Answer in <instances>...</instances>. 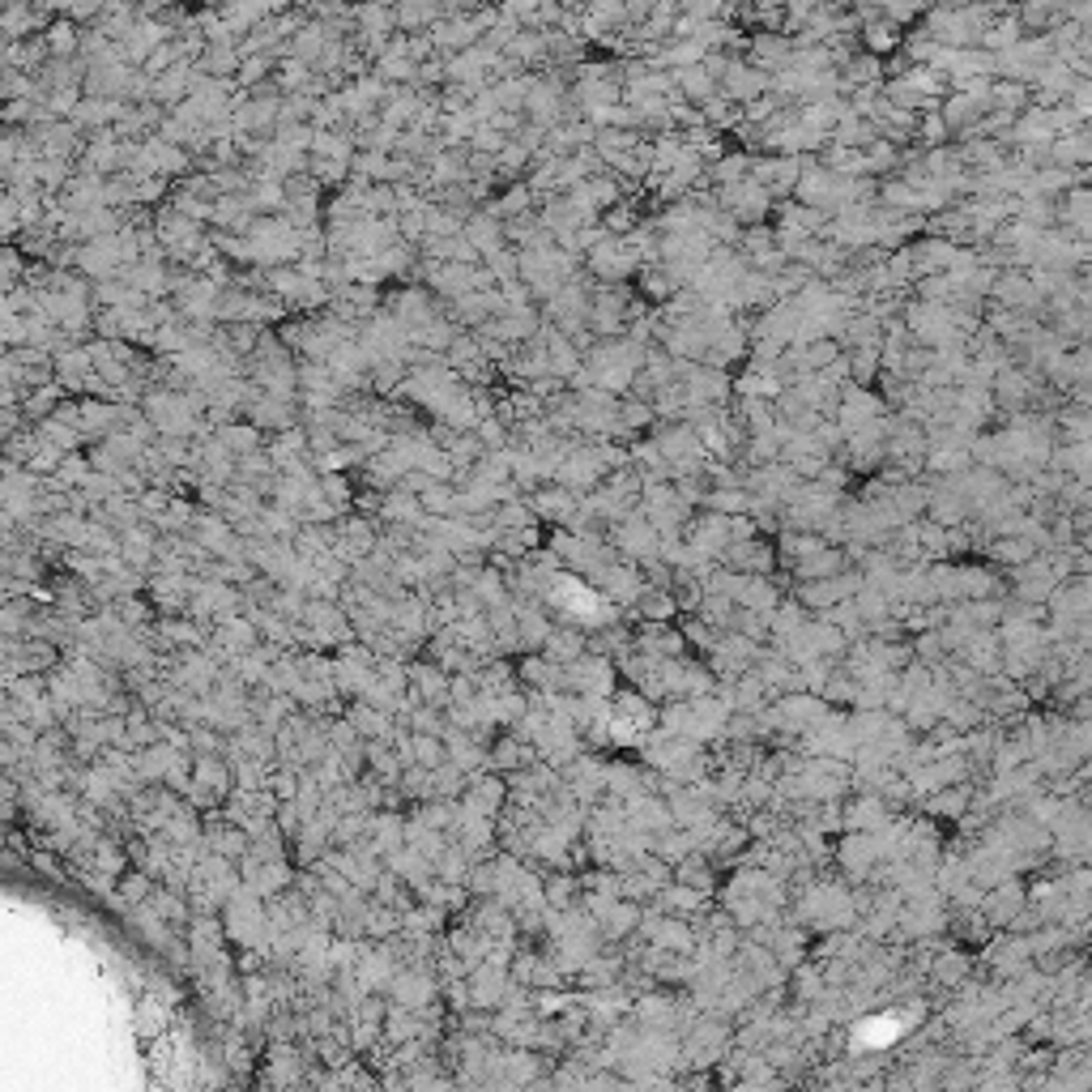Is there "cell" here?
<instances>
[{
  "label": "cell",
  "mask_w": 1092,
  "mask_h": 1092,
  "mask_svg": "<svg viewBox=\"0 0 1092 1092\" xmlns=\"http://www.w3.org/2000/svg\"><path fill=\"white\" fill-rule=\"evenodd\" d=\"M432 998H436V981L427 977V973H398L393 977V1002L398 1007H415V1011H427L432 1007Z\"/></svg>",
  "instance_id": "1"
},
{
  "label": "cell",
  "mask_w": 1092,
  "mask_h": 1092,
  "mask_svg": "<svg viewBox=\"0 0 1092 1092\" xmlns=\"http://www.w3.org/2000/svg\"><path fill=\"white\" fill-rule=\"evenodd\" d=\"M598 930H602V939H623V935H632L636 922H640V909L632 901H611L602 913H598Z\"/></svg>",
  "instance_id": "2"
},
{
  "label": "cell",
  "mask_w": 1092,
  "mask_h": 1092,
  "mask_svg": "<svg viewBox=\"0 0 1092 1092\" xmlns=\"http://www.w3.org/2000/svg\"><path fill=\"white\" fill-rule=\"evenodd\" d=\"M794 572L802 581H828V577H840V572H845V555L832 551V547H819L815 555H807V560H798Z\"/></svg>",
  "instance_id": "3"
},
{
  "label": "cell",
  "mask_w": 1092,
  "mask_h": 1092,
  "mask_svg": "<svg viewBox=\"0 0 1092 1092\" xmlns=\"http://www.w3.org/2000/svg\"><path fill=\"white\" fill-rule=\"evenodd\" d=\"M875 840L867 832H857V836H845L840 840V863H845V871L853 875V880H863V875L875 867Z\"/></svg>",
  "instance_id": "4"
},
{
  "label": "cell",
  "mask_w": 1092,
  "mask_h": 1092,
  "mask_svg": "<svg viewBox=\"0 0 1092 1092\" xmlns=\"http://www.w3.org/2000/svg\"><path fill=\"white\" fill-rule=\"evenodd\" d=\"M474 790H470V811H478V815H495L499 811V802L508 798V790H504V781L499 777H482V781H470Z\"/></svg>",
  "instance_id": "5"
},
{
  "label": "cell",
  "mask_w": 1092,
  "mask_h": 1092,
  "mask_svg": "<svg viewBox=\"0 0 1092 1092\" xmlns=\"http://www.w3.org/2000/svg\"><path fill=\"white\" fill-rule=\"evenodd\" d=\"M542 653H547V661H560V666H572V661H577V657L585 653V636H581V632H555V636H547Z\"/></svg>",
  "instance_id": "6"
},
{
  "label": "cell",
  "mask_w": 1092,
  "mask_h": 1092,
  "mask_svg": "<svg viewBox=\"0 0 1092 1092\" xmlns=\"http://www.w3.org/2000/svg\"><path fill=\"white\" fill-rule=\"evenodd\" d=\"M423 1033V1011H415V1007H398L388 1016V1029H384V1037L393 1046H402V1042H415V1037Z\"/></svg>",
  "instance_id": "7"
},
{
  "label": "cell",
  "mask_w": 1092,
  "mask_h": 1092,
  "mask_svg": "<svg viewBox=\"0 0 1092 1092\" xmlns=\"http://www.w3.org/2000/svg\"><path fill=\"white\" fill-rule=\"evenodd\" d=\"M1020 34H1025V26H1020V17H1016V13H1007V17H998V22H990V26H986V34H981V43L994 47V51H1007V47H1016V43H1020Z\"/></svg>",
  "instance_id": "8"
},
{
  "label": "cell",
  "mask_w": 1092,
  "mask_h": 1092,
  "mask_svg": "<svg viewBox=\"0 0 1092 1092\" xmlns=\"http://www.w3.org/2000/svg\"><path fill=\"white\" fill-rule=\"evenodd\" d=\"M845 815H849V828H853V832H871V828H880V823L888 819V811H884L875 798H857V802H849Z\"/></svg>",
  "instance_id": "9"
},
{
  "label": "cell",
  "mask_w": 1092,
  "mask_h": 1092,
  "mask_svg": "<svg viewBox=\"0 0 1092 1092\" xmlns=\"http://www.w3.org/2000/svg\"><path fill=\"white\" fill-rule=\"evenodd\" d=\"M674 880L678 884H687V888H700V892H709L713 888V871H709V863L700 853H687L683 863L674 867Z\"/></svg>",
  "instance_id": "10"
},
{
  "label": "cell",
  "mask_w": 1092,
  "mask_h": 1092,
  "mask_svg": "<svg viewBox=\"0 0 1092 1092\" xmlns=\"http://www.w3.org/2000/svg\"><path fill=\"white\" fill-rule=\"evenodd\" d=\"M935 981H943V986H956V981H964V973H969V956H960V952H943L935 960Z\"/></svg>",
  "instance_id": "11"
},
{
  "label": "cell",
  "mask_w": 1092,
  "mask_h": 1092,
  "mask_svg": "<svg viewBox=\"0 0 1092 1092\" xmlns=\"http://www.w3.org/2000/svg\"><path fill=\"white\" fill-rule=\"evenodd\" d=\"M990 560H998V564H1029L1033 560V547H1029L1025 533H1020V538H1002V542L990 547Z\"/></svg>",
  "instance_id": "12"
},
{
  "label": "cell",
  "mask_w": 1092,
  "mask_h": 1092,
  "mask_svg": "<svg viewBox=\"0 0 1092 1092\" xmlns=\"http://www.w3.org/2000/svg\"><path fill=\"white\" fill-rule=\"evenodd\" d=\"M150 897H154V880H150L146 871H141V875H124V880H120V901L124 905H141V901H150Z\"/></svg>",
  "instance_id": "13"
},
{
  "label": "cell",
  "mask_w": 1092,
  "mask_h": 1092,
  "mask_svg": "<svg viewBox=\"0 0 1092 1092\" xmlns=\"http://www.w3.org/2000/svg\"><path fill=\"white\" fill-rule=\"evenodd\" d=\"M137 1020H141V1037H154V1033H163V1025H167V1007H158L154 1002V994H146L141 998V1007H137Z\"/></svg>",
  "instance_id": "14"
},
{
  "label": "cell",
  "mask_w": 1092,
  "mask_h": 1092,
  "mask_svg": "<svg viewBox=\"0 0 1092 1092\" xmlns=\"http://www.w3.org/2000/svg\"><path fill=\"white\" fill-rule=\"evenodd\" d=\"M709 508H713V512H726V516H739V512L751 508V495H747V491H734V487L713 491V495H709Z\"/></svg>",
  "instance_id": "15"
},
{
  "label": "cell",
  "mask_w": 1092,
  "mask_h": 1092,
  "mask_svg": "<svg viewBox=\"0 0 1092 1092\" xmlns=\"http://www.w3.org/2000/svg\"><path fill=\"white\" fill-rule=\"evenodd\" d=\"M529 760H533V756H529V747H525V743H512V739H508V743H499V747H495V756H491V764H495V768H508V764H512V768H521V764H529Z\"/></svg>",
  "instance_id": "16"
},
{
  "label": "cell",
  "mask_w": 1092,
  "mask_h": 1092,
  "mask_svg": "<svg viewBox=\"0 0 1092 1092\" xmlns=\"http://www.w3.org/2000/svg\"><path fill=\"white\" fill-rule=\"evenodd\" d=\"M964 802H969V790H964V785H960V790H956V785H947V790L930 802V811H943V815H956L960 819L964 815Z\"/></svg>",
  "instance_id": "17"
},
{
  "label": "cell",
  "mask_w": 1092,
  "mask_h": 1092,
  "mask_svg": "<svg viewBox=\"0 0 1092 1092\" xmlns=\"http://www.w3.org/2000/svg\"><path fill=\"white\" fill-rule=\"evenodd\" d=\"M760 86H764L760 73H751V68H743V64L730 68V91H734V95H756Z\"/></svg>",
  "instance_id": "18"
},
{
  "label": "cell",
  "mask_w": 1092,
  "mask_h": 1092,
  "mask_svg": "<svg viewBox=\"0 0 1092 1092\" xmlns=\"http://www.w3.org/2000/svg\"><path fill=\"white\" fill-rule=\"evenodd\" d=\"M478 589H482V598H487L491 606L504 602V585H499V577H491V572H487V577H482V585H478Z\"/></svg>",
  "instance_id": "19"
},
{
  "label": "cell",
  "mask_w": 1092,
  "mask_h": 1092,
  "mask_svg": "<svg viewBox=\"0 0 1092 1092\" xmlns=\"http://www.w3.org/2000/svg\"><path fill=\"white\" fill-rule=\"evenodd\" d=\"M832 354H836L832 342H819V346L807 350V363H811V367H823V363H832Z\"/></svg>",
  "instance_id": "20"
}]
</instances>
